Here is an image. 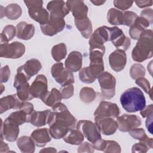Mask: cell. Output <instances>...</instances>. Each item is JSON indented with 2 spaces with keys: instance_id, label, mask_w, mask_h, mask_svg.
Listing matches in <instances>:
<instances>
[{
  "instance_id": "obj_9",
  "label": "cell",
  "mask_w": 153,
  "mask_h": 153,
  "mask_svg": "<svg viewBox=\"0 0 153 153\" xmlns=\"http://www.w3.org/2000/svg\"><path fill=\"white\" fill-rule=\"evenodd\" d=\"M109 41L117 48L126 51L131 44L130 39L126 36L123 30L117 26L108 27Z\"/></svg>"
},
{
  "instance_id": "obj_10",
  "label": "cell",
  "mask_w": 153,
  "mask_h": 153,
  "mask_svg": "<svg viewBox=\"0 0 153 153\" xmlns=\"http://www.w3.org/2000/svg\"><path fill=\"white\" fill-rule=\"evenodd\" d=\"M120 113V109L116 103L108 101H102L99 103L94 112V120L107 117L117 118Z\"/></svg>"
},
{
  "instance_id": "obj_23",
  "label": "cell",
  "mask_w": 153,
  "mask_h": 153,
  "mask_svg": "<svg viewBox=\"0 0 153 153\" xmlns=\"http://www.w3.org/2000/svg\"><path fill=\"white\" fill-rule=\"evenodd\" d=\"M93 145L94 149L106 153H119L121 151L120 145L114 140H105L101 139L93 143Z\"/></svg>"
},
{
  "instance_id": "obj_16",
  "label": "cell",
  "mask_w": 153,
  "mask_h": 153,
  "mask_svg": "<svg viewBox=\"0 0 153 153\" xmlns=\"http://www.w3.org/2000/svg\"><path fill=\"white\" fill-rule=\"evenodd\" d=\"M75 20H79L87 17L88 7L83 1L69 0L66 2Z\"/></svg>"
},
{
  "instance_id": "obj_27",
  "label": "cell",
  "mask_w": 153,
  "mask_h": 153,
  "mask_svg": "<svg viewBox=\"0 0 153 153\" xmlns=\"http://www.w3.org/2000/svg\"><path fill=\"white\" fill-rule=\"evenodd\" d=\"M75 25L80 32L82 36L85 38H89L92 34V24L88 17L79 20H74Z\"/></svg>"
},
{
  "instance_id": "obj_46",
  "label": "cell",
  "mask_w": 153,
  "mask_h": 153,
  "mask_svg": "<svg viewBox=\"0 0 153 153\" xmlns=\"http://www.w3.org/2000/svg\"><path fill=\"white\" fill-rule=\"evenodd\" d=\"M1 82H7L10 76V70L8 65H5L1 68Z\"/></svg>"
},
{
  "instance_id": "obj_54",
  "label": "cell",
  "mask_w": 153,
  "mask_h": 153,
  "mask_svg": "<svg viewBox=\"0 0 153 153\" xmlns=\"http://www.w3.org/2000/svg\"><path fill=\"white\" fill-rule=\"evenodd\" d=\"M57 151L55 148H51V147H48V148H45L40 151V152H56Z\"/></svg>"
},
{
  "instance_id": "obj_2",
  "label": "cell",
  "mask_w": 153,
  "mask_h": 153,
  "mask_svg": "<svg viewBox=\"0 0 153 153\" xmlns=\"http://www.w3.org/2000/svg\"><path fill=\"white\" fill-rule=\"evenodd\" d=\"M120 102L128 112L140 111L146 106V99L143 92L137 87L130 88L121 94Z\"/></svg>"
},
{
  "instance_id": "obj_12",
  "label": "cell",
  "mask_w": 153,
  "mask_h": 153,
  "mask_svg": "<svg viewBox=\"0 0 153 153\" xmlns=\"http://www.w3.org/2000/svg\"><path fill=\"white\" fill-rule=\"evenodd\" d=\"M30 92L33 97L42 99L48 92V83L44 75H38L30 86Z\"/></svg>"
},
{
  "instance_id": "obj_47",
  "label": "cell",
  "mask_w": 153,
  "mask_h": 153,
  "mask_svg": "<svg viewBox=\"0 0 153 153\" xmlns=\"http://www.w3.org/2000/svg\"><path fill=\"white\" fill-rule=\"evenodd\" d=\"M94 148L93 145L88 142L81 143L78 148V152H94Z\"/></svg>"
},
{
  "instance_id": "obj_4",
  "label": "cell",
  "mask_w": 153,
  "mask_h": 153,
  "mask_svg": "<svg viewBox=\"0 0 153 153\" xmlns=\"http://www.w3.org/2000/svg\"><path fill=\"white\" fill-rule=\"evenodd\" d=\"M28 8L29 16L41 25L48 23L50 15L48 11L42 7V1H24Z\"/></svg>"
},
{
  "instance_id": "obj_14",
  "label": "cell",
  "mask_w": 153,
  "mask_h": 153,
  "mask_svg": "<svg viewBox=\"0 0 153 153\" xmlns=\"http://www.w3.org/2000/svg\"><path fill=\"white\" fill-rule=\"evenodd\" d=\"M118 128L122 132H127L133 128L139 127L141 124V120L139 117L136 115L123 114L117 118Z\"/></svg>"
},
{
  "instance_id": "obj_18",
  "label": "cell",
  "mask_w": 153,
  "mask_h": 153,
  "mask_svg": "<svg viewBox=\"0 0 153 153\" xmlns=\"http://www.w3.org/2000/svg\"><path fill=\"white\" fill-rule=\"evenodd\" d=\"M50 16L64 18L70 12L66 3L63 1H52L47 5Z\"/></svg>"
},
{
  "instance_id": "obj_8",
  "label": "cell",
  "mask_w": 153,
  "mask_h": 153,
  "mask_svg": "<svg viewBox=\"0 0 153 153\" xmlns=\"http://www.w3.org/2000/svg\"><path fill=\"white\" fill-rule=\"evenodd\" d=\"M25 53V46L20 42L12 43H1L0 46V56L7 59H19Z\"/></svg>"
},
{
  "instance_id": "obj_48",
  "label": "cell",
  "mask_w": 153,
  "mask_h": 153,
  "mask_svg": "<svg viewBox=\"0 0 153 153\" xmlns=\"http://www.w3.org/2000/svg\"><path fill=\"white\" fill-rule=\"evenodd\" d=\"M19 109L24 111L28 116L34 111L33 105L32 103L28 102H22Z\"/></svg>"
},
{
  "instance_id": "obj_45",
  "label": "cell",
  "mask_w": 153,
  "mask_h": 153,
  "mask_svg": "<svg viewBox=\"0 0 153 153\" xmlns=\"http://www.w3.org/2000/svg\"><path fill=\"white\" fill-rule=\"evenodd\" d=\"M148 146L143 142H139V143H136L132 146L131 151L132 152H141L145 153L149 150Z\"/></svg>"
},
{
  "instance_id": "obj_3",
  "label": "cell",
  "mask_w": 153,
  "mask_h": 153,
  "mask_svg": "<svg viewBox=\"0 0 153 153\" xmlns=\"http://www.w3.org/2000/svg\"><path fill=\"white\" fill-rule=\"evenodd\" d=\"M152 31L145 30L140 35L137 42L132 50L131 57L134 61L142 62L152 57Z\"/></svg>"
},
{
  "instance_id": "obj_52",
  "label": "cell",
  "mask_w": 153,
  "mask_h": 153,
  "mask_svg": "<svg viewBox=\"0 0 153 153\" xmlns=\"http://www.w3.org/2000/svg\"><path fill=\"white\" fill-rule=\"evenodd\" d=\"M146 127L148 130V131L151 133L152 134V114L150 115L149 116H148V117H146Z\"/></svg>"
},
{
  "instance_id": "obj_41",
  "label": "cell",
  "mask_w": 153,
  "mask_h": 153,
  "mask_svg": "<svg viewBox=\"0 0 153 153\" xmlns=\"http://www.w3.org/2000/svg\"><path fill=\"white\" fill-rule=\"evenodd\" d=\"M136 84L141 87L145 93L149 95L150 98L152 99V89L149 81L144 77L139 78L136 79Z\"/></svg>"
},
{
  "instance_id": "obj_33",
  "label": "cell",
  "mask_w": 153,
  "mask_h": 153,
  "mask_svg": "<svg viewBox=\"0 0 153 153\" xmlns=\"http://www.w3.org/2000/svg\"><path fill=\"white\" fill-rule=\"evenodd\" d=\"M123 12L112 8H110L107 14L108 22L112 25H122Z\"/></svg>"
},
{
  "instance_id": "obj_34",
  "label": "cell",
  "mask_w": 153,
  "mask_h": 153,
  "mask_svg": "<svg viewBox=\"0 0 153 153\" xmlns=\"http://www.w3.org/2000/svg\"><path fill=\"white\" fill-rule=\"evenodd\" d=\"M17 96L22 102H26L27 100H30L33 97L30 92V85L27 82L25 83L16 88Z\"/></svg>"
},
{
  "instance_id": "obj_6",
  "label": "cell",
  "mask_w": 153,
  "mask_h": 153,
  "mask_svg": "<svg viewBox=\"0 0 153 153\" xmlns=\"http://www.w3.org/2000/svg\"><path fill=\"white\" fill-rule=\"evenodd\" d=\"M51 74L55 81L62 87H64L74 82L73 73L63 66L62 62L54 63L51 68Z\"/></svg>"
},
{
  "instance_id": "obj_50",
  "label": "cell",
  "mask_w": 153,
  "mask_h": 153,
  "mask_svg": "<svg viewBox=\"0 0 153 153\" xmlns=\"http://www.w3.org/2000/svg\"><path fill=\"white\" fill-rule=\"evenodd\" d=\"M140 114L143 118H146L153 114V105L151 104L146 106H145L143 109L140 111Z\"/></svg>"
},
{
  "instance_id": "obj_42",
  "label": "cell",
  "mask_w": 153,
  "mask_h": 153,
  "mask_svg": "<svg viewBox=\"0 0 153 153\" xmlns=\"http://www.w3.org/2000/svg\"><path fill=\"white\" fill-rule=\"evenodd\" d=\"M129 134L135 139L139 140V141L145 139L147 135L146 134L145 130L142 128H135L128 131Z\"/></svg>"
},
{
  "instance_id": "obj_39",
  "label": "cell",
  "mask_w": 153,
  "mask_h": 153,
  "mask_svg": "<svg viewBox=\"0 0 153 153\" xmlns=\"http://www.w3.org/2000/svg\"><path fill=\"white\" fill-rule=\"evenodd\" d=\"M137 15L130 11H126L123 13L122 25H126L127 26H131L137 18Z\"/></svg>"
},
{
  "instance_id": "obj_38",
  "label": "cell",
  "mask_w": 153,
  "mask_h": 153,
  "mask_svg": "<svg viewBox=\"0 0 153 153\" xmlns=\"http://www.w3.org/2000/svg\"><path fill=\"white\" fill-rule=\"evenodd\" d=\"M130 75L131 78L134 79L143 77L145 75V69L141 64L134 63L130 68Z\"/></svg>"
},
{
  "instance_id": "obj_36",
  "label": "cell",
  "mask_w": 153,
  "mask_h": 153,
  "mask_svg": "<svg viewBox=\"0 0 153 153\" xmlns=\"http://www.w3.org/2000/svg\"><path fill=\"white\" fill-rule=\"evenodd\" d=\"M16 35V27L13 25L6 26L1 33V42L7 43L12 40Z\"/></svg>"
},
{
  "instance_id": "obj_1",
  "label": "cell",
  "mask_w": 153,
  "mask_h": 153,
  "mask_svg": "<svg viewBox=\"0 0 153 153\" xmlns=\"http://www.w3.org/2000/svg\"><path fill=\"white\" fill-rule=\"evenodd\" d=\"M52 110L48 122L49 132L53 139H60L70 130L75 128L76 119L64 103H60Z\"/></svg>"
},
{
  "instance_id": "obj_32",
  "label": "cell",
  "mask_w": 153,
  "mask_h": 153,
  "mask_svg": "<svg viewBox=\"0 0 153 153\" xmlns=\"http://www.w3.org/2000/svg\"><path fill=\"white\" fill-rule=\"evenodd\" d=\"M51 56L53 59L59 62L63 59L67 54V48L65 43H60L54 45L51 50Z\"/></svg>"
},
{
  "instance_id": "obj_15",
  "label": "cell",
  "mask_w": 153,
  "mask_h": 153,
  "mask_svg": "<svg viewBox=\"0 0 153 153\" xmlns=\"http://www.w3.org/2000/svg\"><path fill=\"white\" fill-rule=\"evenodd\" d=\"M109 63L111 68L115 72L123 70L127 63V56L124 51L117 49L109 56Z\"/></svg>"
},
{
  "instance_id": "obj_37",
  "label": "cell",
  "mask_w": 153,
  "mask_h": 153,
  "mask_svg": "<svg viewBox=\"0 0 153 153\" xmlns=\"http://www.w3.org/2000/svg\"><path fill=\"white\" fill-rule=\"evenodd\" d=\"M28 115L22 110L19 109V111H17L12 112L8 117L14 121L18 125L20 126L25 123H27Z\"/></svg>"
},
{
  "instance_id": "obj_29",
  "label": "cell",
  "mask_w": 153,
  "mask_h": 153,
  "mask_svg": "<svg viewBox=\"0 0 153 153\" xmlns=\"http://www.w3.org/2000/svg\"><path fill=\"white\" fill-rule=\"evenodd\" d=\"M62 99V97L60 91L54 88L50 91H48L41 100L44 104L53 108L61 103Z\"/></svg>"
},
{
  "instance_id": "obj_35",
  "label": "cell",
  "mask_w": 153,
  "mask_h": 153,
  "mask_svg": "<svg viewBox=\"0 0 153 153\" xmlns=\"http://www.w3.org/2000/svg\"><path fill=\"white\" fill-rule=\"evenodd\" d=\"M96 97V93L94 89L88 87L82 88L79 91V98L84 103H90L93 102Z\"/></svg>"
},
{
  "instance_id": "obj_49",
  "label": "cell",
  "mask_w": 153,
  "mask_h": 153,
  "mask_svg": "<svg viewBox=\"0 0 153 153\" xmlns=\"http://www.w3.org/2000/svg\"><path fill=\"white\" fill-rule=\"evenodd\" d=\"M140 16L146 19L149 22L150 25L152 23L153 13H152V10L151 8H146V9L142 10L140 13Z\"/></svg>"
},
{
  "instance_id": "obj_44",
  "label": "cell",
  "mask_w": 153,
  "mask_h": 153,
  "mask_svg": "<svg viewBox=\"0 0 153 153\" xmlns=\"http://www.w3.org/2000/svg\"><path fill=\"white\" fill-rule=\"evenodd\" d=\"M114 5L118 9L121 10H126L130 8L133 2L131 1H121L115 0L114 1Z\"/></svg>"
},
{
  "instance_id": "obj_25",
  "label": "cell",
  "mask_w": 153,
  "mask_h": 153,
  "mask_svg": "<svg viewBox=\"0 0 153 153\" xmlns=\"http://www.w3.org/2000/svg\"><path fill=\"white\" fill-rule=\"evenodd\" d=\"M35 30V27L32 24L20 22L16 26V36L23 40H29L33 36Z\"/></svg>"
},
{
  "instance_id": "obj_43",
  "label": "cell",
  "mask_w": 153,
  "mask_h": 153,
  "mask_svg": "<svg viewBox=\"0 0 153 153\" xmlns=\"http://www.w3.org/2000/svg\"><path fill=\"white\" fill-rule=\"evenodd\" d=\"M62 99H67L73 96L74 93V87L73 84L62 87L60 91Z\"/></svg>"
},
{
  "instance_id": "obj_21",
  "label": "cell",
  "mask_w": 153,
  "mask_h": 153,
  "mask_svg": "<svg viewBox=\"0 0 153 153\" xmlns=\"http://www.w3.org/2000/svg\"><path fill=\"white\" fill-rule=\"evenodd\" d=\"M150 25L149 22L145 18L139 16L136 19L134 23L130 26L129 35L130 37L135 40H138L142 33Z\"/></svg>"
},
{
  "instance_id": "obj_31",
  "label": "cell",
  "mask_w": 153,
  "mask_h": 153,
  "mask_svg": "<svg viewBox=\"0 0 153 153\" xmlns=\"http://www.w3.org/2000/svg\"><path fill=\"white\" fill-rule=\"evenodd\" d=\"M1 8H2L1 7ZM2 10L4 11L3 17L6 16L8 19L11 20H17L22 14V10L20 6L15 3L8 4Z\"/></svg>"
},
{
  "instance_id": "obj_30",
  "label": "cell",
  "mask_w": 153,
  "mask_h": 153,
  "mask_svg": "<svg viewBox=\"0 0 153 153\" xmlns=\"http://www.w3.org/2000/svg\"><path fill=\"white\" fill-rule=\"evenodd\" d=\"M84 136L78 129H71L63 137L65 142L74 145H80L84 140Z\"/></svg>"
},
{
  "instance_id": "obj_7",
  "label": "cell",
  "mask_w": 153,
  "mask_h": 153,
  "mask_svg": "<svg viewBox=\"0 0 153 153\" xmlns=\"http://www.w3.org/2000/svg\"><path fill=\"white\" fill-rule=\"evenodd\" d=\"M76 128L78 129L90 142L94 143L102 139L100 131L94 123L89 120H80L78 122Z\"/></svg>"
},
{
  "instance_id": "obj_5",
  "label": "cell",
  "mask_w": 153,
  "mask_h": 153,
  "mask_svg": "<svg viewBox=\"0 0 153 153\" xmlns=\"http://www.w3.org/2000/svg\"><path fill=\"white\" fill-rule=\"evenodd\" d=\"M103 97L112 99L115 94L116 79L108 72H102L97 77Z\"/></svg>"
},
{
  "instance_id": "obj_11",
  "label": "cell",
  "mask_w": 153,
  "mask_h": 153,
  "mask_svg": "<svg viewBox=\"0 0 153 153\" xmlns=\"http://www.w3.org/2000/svg\"><path fill=\"white\" fill-rule=\"evenodd\" d=\"M19 125L7 117L4 123L1 120V140L5 139L8 142H14L19 134Z\"/></svg>"
},
{
  "instance_id": "obj_55",
  "label": "cell",
  "mask_w": 153,
  "mask_h": 153,
  "mask_svg": "<svg viewBox=\"0 0 153 153\" xmlns=\"http://www.w3.org/2000/svg\"><path fill=\"white\" fill-rule=\"evenodd\" d=\"M90 2L91 3H93L94 5L99 6V5H103L106 2V1H93V0H90Z\"/></svg>"
},
{
  "instance_id": "obj_51",
  "label": "cell",
  "mask_w": 153,
  "mask_h": 153,
  "mask_svg": "<svg viewBox=\"0 0 153 153\" xmlns=\"http://www.w3.org/2000/svg\"><path fill=\"white\" fill-rule=\"evenodd\" d=\"M135 3L136 5L140 8H145L148 7H151L152 5V1L149 0V1H136Z\"/></svg>"
},
{
  "instance_id": "obj_26",
  "label": "cell",
  "mask_w": 153,
  "mask_h": 153,
  "mask_svg": "<svg viewBox=\"0 0 153 153\" xmlns=\"http://www.w3.org/2000/svg\"><path fill=\"white\" fill-rule=\"evenodd\" d=\"M27 76L29 79L41 69L42 65L39 60L36 59H30L22 66L19 67Z\"/></svg>"
},
{
  "instance_id": "obj_17",
  "label": "cell",
  "mask_w": 153,
  "mask_h": 153,
  "mask_svg": "<svg viewBox=\"0 0 153 153\" xmlns=\"http://www.w3.org/2000/svg\"><path fill=\"white\" fill-rule=\"evenodd\" d=\"M95 123L100 132L106 136L114 134L118 129V124L114 118L107 117L95 119Z\"/></svg>"
},
{
  "instance_id": "obj_28",
  "label": "cell",
  "mask_w": 153,
  "mask_h": 153,
  "mask_svg": "<svg viewBox=\"0 0 153 153\" xmlns=\"http://www.w3.org/2000/svg\"><path fill=\"white\" fill-rule=\"evenodd\" d=\"M17 145L22 153H33L35 151V144L30 137L23 136L17 140Z\"/></svg>"
},
{
  "instance_id": "obj_24",
  "label": "cell",
  "mask_w": 153,
  "mask_h": 153,
  "mask_svg": "<svg viewBox=\"0 0 153 153\" xmlns=\"http://www.w3.org/2000/svg\"><path fill=\"white\" fill-rule=\"evenodd\" d=\"M22 102L16 94L2 97L0 99V113L2 114L10 109H19Z\"/></svg>"
},
{
  "instance_id": "obj_20",
  "label": "cell",
  "mask_w": 153,
  "mask_h": 153,
  "mask_svg": "<svg viewBox=\"0 0 153 153\" xmlns=\"http://www.w3.org/2000/svg\"><path fill=\"white\" fill-rule=\"evenodd\" d=\"M52 113L50 109L43 111H33L27 118V123H31L36 127H42L48 124L50 117Z\"/></svg>"
},
{
  "instance_id": "obj_13",
  "label": "cell",
  "mask_w": 153,
  "mask_h": 153,
  "mask_svg": "<svg viewBox=\"0 0 153 153\" xmlns=\"http://www.w3.org/2000/svg\"><path fill=\"white\" fill-rule=\"evenodd\" d=\"M65 26V21L63 18L50 16L48 23L44 25H41L40 27L43 34L51 36L62 31Z\"/></svg>"
},
{
  "instance_id": "obj_56",
  "label": "cell",
  "mask_w": 153,
  "mask_h": 153,
  "mask_svg": "<svg viewBox=\"0 0 153 153\" xmlns=\"http://www.w3.org/2000/svg\"><path fill=\"white\" fill-rule=\"evenodd\" d=\"M1 94H2V93L3 92V91H4V85H2V83H1Z\"/></svg>"
},
{
  "instance_id": "obj_19",
  "label": "cell",
  "mask_w": 153,
  "mask_h": 153,
  "mask_svg": "<svg viewBox=\"0 0 153 153\" xmlns=\"http://www.w3.org/2000/svg\"><path fill=\"white\" fill-rule=\"evenodd\" d=\"M82 64V55L77 51H73L69 53L65 60V68L72 72L80 71Z\"/></svg>"
},
{
  "instance_id": "obj_22",
  "label": "cell",
  "mask_w": 153,
  "mask_h": 153,
  "mask_svg": "<svg viewBox=\"0 0 153 153\" xmlns=\"http://www.w3.org/2000/svg\"><path fill=\"white\" fill-rule=\"evenodd\" d=\"M30 137L33 140L36 146L44 147L51 140L52 137L49 132V129L41 128L33 131L30 134Z\"/></svg>"
},
{
  "instance_id": "obj_53",
  "label": "cell",
  "mask_w": 153,
  "mask_h": 153,
  "mask_svg": "<svg viewBox=\"0 0 153 153\" xmlns=\"http://www.w3.org/2000/svg\"><path fill=\"white\" fill-rule=\"evenodd\" d=\"M9 152V148L8 145L4 142L3 140H1V146H0V152Z\"/></svg>"
},
{
  "instance_id": "obj_40",
  "label": "cell",
  "mask_w": 153,
  "mask_h": 153,
  "mask_svg": "<svg viewBox=\"0 0 153 153\" xmlns=\"http://www.w3.org/2000/svg\"><path fill=\"white\" fill-rule=\"evenodd\" d=\"M79 79L84 83L91 84L95 81V78L91 75L88 66L82 68L79 72Z\"/></svg>"
}]
</instances>
